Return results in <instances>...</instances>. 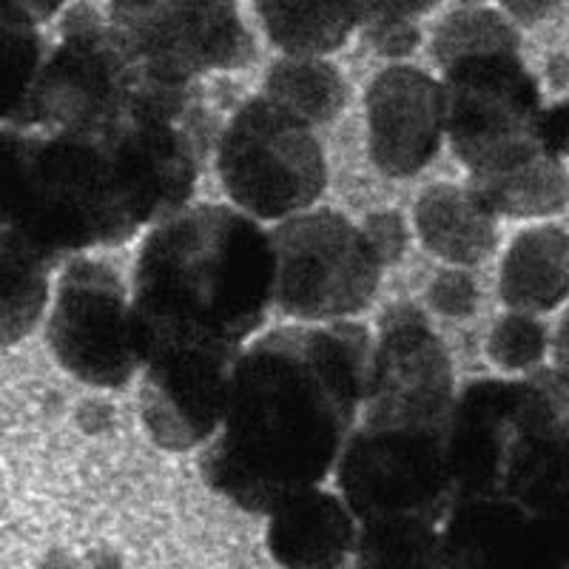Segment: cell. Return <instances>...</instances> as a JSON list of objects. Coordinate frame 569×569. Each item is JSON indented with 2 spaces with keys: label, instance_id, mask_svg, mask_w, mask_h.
Here are the masks:
<instances>
[{
  "label": "cell",
  "instance_id": "obj_1",
  "mask_svg": "<svg viewBox=\"0 0 569 569\" xmlns=\"http://www.w3.org/2000/svg\"><path fill=\"white\" fill-rule=\"evenodd\" d=\"M370 348L373 333L353 319L251 339L200 456L206 485L253 516L322 487L362 410Z\"/></svg>",
  "mask_w": 569,
  "mask_h": 569
},
{
  "label": "cell",
  "instance_id": "obj_2",
  "mask_svg": "<svg viewBox=\"0 0 569 569\" xmlns=\"http://www.w3.org/2000/svg\"><path fill=\"white\" fill-rule=\"evenodd\" d=\"M129 297L140 365L171 350L237 359L273 305L271 237L240 208L186 206L151 226Z\"/></svg>",
  "mask_w": 569,
  "mask_h": 569
},
{
  "label": "cell",
  "instance_id": "obj_3",
  "mask_svg": "<svg viewBox=\"0 0 569 569\" xmlns=\"http://www.w3.org/2000/svg\"><path fill=\"white\" fill-rule=\"evenodd\" d=\"M447 470L453 505L507 498L541 516L569 512L567 370L538 365L525 379L456 390Z\"/></svg>",
  "mask_w": 569,
  "mask_h": 569
},
{
  "label": "cell",
  "instance_id": "obj_4",
  "mask_svg": "<svg viewBox=\"0 0 569 569\" xmlns=\"http://www.w3.org/2000/svg\"><path fill=\"white\" fill-rule=\"evenodd\" d=\"M0 226L58 259L146 228L98 140L18 126H0Z\"/></svg>",
  "mask_w": 569,
  "mask_h": 569
},
{
  "label": "cell",
  "instance_id": "obj_5",
  "mask_svg": "<svg viewBox=\"0 0 569 569\" xmlns=\"http://www.w3.org/2000/svg\"><path fill=\"white\" fill-rule=\"evenodd\" d=\"M151 78L154 71L134 58L109 20L80 0L60 18L58 46L46 49L27 100L7 126L94 137L134 114Z\"/></svg>",
  "mask_w": 569,
  "mask_h": 569
},
{
  "label": "cell",
  "instance_id": "obj_6",
  "mask_svg": "<svg viewBox=\"0 0 569 569\" xmlns=\"http://www.w3.org/2000/svg\"><path fill=\"white\" fill-rule=\"evenodd\" d=\"M213 151L231 206L257 222L308 211L328 188V157L313 126L266 94L233 109Z\"/></svg>",
  "mask_w": 569,
  "mask_h": 569
},
{
  "label": "cell",
  "instance_id": "obj_7",
  "mask_svg": "<svg viewBox=\"0 0 569 569\" xmlns=\"http://www.w3.org/2000/svg\"><path fill=\"white\" fill-rule=\"evenodd\" d=\"M445 140L470 180L512 174L547 157L536 140L541 86L521 52H485L447 63Z\"/></svg>",
  "mask_w": 569,
  "mask_h": 569
},
{
  "label": "cell",
  "instance_id": "obj_8",
  "mask_svg": "<svg viewBox=\"0 0 569 569\" xmlns=\"http://www.w3.org/2000/svg\"><path fill=\"white\" fill-rule=\"evenodd\" d=\"M273 248V302L308 325L368 311L382 282V262L362 228L342 211L317 208L284 217L268 231Z\"/></svg>",
  "mask_w": 569,
  "mask_h": 569
},
{
  "label": "cell",
  "instance_id": "obj_9",
  "mask_svg": "<svg viewBox=\"0 0 569 569\" xmlns=\"http://www.w3.org/2000/svg\"><path fill=\"white\" fill-rule=\"evenodd\" d=\"M337 487L353 518L421 516L441 525L450 505L447 433L356 421L339 453Z\"/></svg>",
  "mask_w": 569,
  "mask_h": 569
},
{
  "label": "cell",
  "instance_id": "obj_10",
  "mask_svg": "<svg viewBox=\"0 0 569 569\" xmlns=\"http://www.w3.org/2000/svg\"><path fill=\"white\" fill-rule=\"evenodd\" d=\"M46 339L60 368L89 388H126L140 373L129 284L111 262H66L49 299Z\"/></svg>",
  "mask_w": 569,
  "mask_h": 569
},
{
  "label": "cell",
  "instance_id": "obj_11",
  "mask_svg": "<svg viewBox=\"0 0 569 569\" xmlns=\"http://www.w3.org/2000/svg\"><path fill=\"white\" fill-rule=\"evenodd\" d=\"M109 27L146 69L171 83H200L257 58L237 0H109Z\"/></svg>",
  "mask_w": 569,
  "mask_h": 569
},
{
  "label": "cell",
  "instance_id": "obj_12",
  "mask_svg": "<svg viewBox=\"0 0 569 569\" xmlns=\"http://www.w3.org/2000/svg\"><path fill=\"white\" fill-rule=\"evenodd\" d=\"M453 401V362L439 333L416 305H390L370 348L362 410L356 421L447 433Z\"/></svg>",
  "mask_w": 569,
  "mask_h": 569
},
{
  "label": "cell",
  "instance_id": "obj_13",
  "mask_svg": "<svg viewBox=\"0 0 569 569\" xmlns=\"http://www.w3.org/2000/svg\"><path fill=\"white\" fill-rule=\"evenodd\" d=\"M439 541L445 569H569V512L467 498L441 518Z\"/></svg>",
  "mask_w": 569,
  "mask_h": 569
},
{
  "label": "cell",
  "instance_id": "obj_14",
  "mask_svg": "<svg viewBox=\"0 0 569 569\" xmlns=\"http://www.w3.org/2000/svg\"><path fill=\"white\" fill-rule=\"evenodd\" d=\"M237 359L194 350L146 356L140 365V416L151 441L186 453L208 445L222 421Z\"/></svg>",
  "mask_w": 569,
  "mask_h": 569
},
{
  "label": "cell",
  "instance_id": "obj_15",
  "mask_svg": "<svg viewBox=\"0 0 569 569\" xmlns=\"http://www.w3.org/2000/svg\"><path fill=\"white\" fill-rule=\"evenodd\" d=\"M370 160L385 177L408 180L445 146V89L408 63L388 66L365 94Z\"/></svg>",
  "mask_w": 569,
  "mask_h": 569
},
{
  "label": "cell",
  "instance_id": "obj_16",
  "mask_svg": "<svg viewBox=\"0 0 569 569\" xmlns=\"http://www.w3.org/2000/svg\"><path fill=\"white\" fill-rule=\"evenodd\" d=\"M439 0H257L268 40L291 58H325L339 52L353 32L416 20Z\"/></svg>",
  "mask_w": 569,
  "mask_h": 569
},
{
  "label": "cell",
  "instance_id": "obj_17",
  "mask_svg": "<svg viewBox=\"0 0 569 569\" xmlns=\"http://www.w3.org/2000/svg\"><path fill=\"white\" fill-rule=\"evenodd\" d=\"M359 521L339 492L305 490L268 516V552L284 569H356Z\"/></svg>",
  "mask_w": 569,
  "mask_h": 569
},
{
  "label": "cell",
  "instance_id": "obj_18",
  "mask_svg": "<svg viewBox=\"0 0 569 569\" xmlns=\"http://www.w3.org/2000/svg\"><path fill=\"white\" fill-rule=\"evenodd\" d=\"M567 228L558 222L527 228L507 248L498 291L510 311H556L567 299Z\"/></svg>",
  "mask_w": 569,
  "mask_h": 569
},
{
  "label": "cell",
  "instance_id": "obj_19",
  "mask_svg": "<svg viewBox=\"0 0 569 569\" xmlns=\"http://www.w3.org/2000/svg\"><path fill=\"white\" fill-rule=\"evenodd\" d=\"M416 231L450 266H476L498 242L496 213L467 186H433L416 202Z\"/></svg>",
  "mask_w": 569,
  "mask_h": 569
},
{
  "label": "cell",
  "instance_id": "obj_20",
  "mask_svg": "<svg viewBox=\"0 0 569 569\" xmlns=\"http://www.w3.org/2000/svg\"><path fill=\"white\" fill-rule=\"evenodd\" d=\"M58 257L0 226V345L27 339L49 311Z\"/></svg>",
  "mask_w": 569,
  "mask_h": 569
},
{
  "label": "cell",
  "instance_id": "obj_21",
  "mask_svg": "<svg viewBox=\"0 0 569 569\" xmlns=\"http://www.w3.org/2000/svg\"><path fill=\"white\" fill-rule=\"evenodd\" d=\"M262 94L317 129L330 126L342 114L348 103V83L330 60L288 54L268 69Z\"/></svg>",
  "mask_w": 569,
  "mask_h": 569
},
{
  "label": "cell",
  "instance_id": "obj_22",
  "mask_svg": "<svg viewBox=\"0 0 569 569\" xmlns=\"http://www.w3.org/2000/svg\"><path fill=\"white\" fill-rule=\"evenodd\" d=\"M467 188L496 217H516V220L556 217L567 206V169L561 160L541 157L512 174L467 180Z\"/></svg>",
  "mask_w": 569,
  "mask_h": 569
},
{
  "label": "cell",
  "instance_id": "obj_23",
  "mask_svg": "<svg viewBox=\"0 0 569 569\" xmlns=\"http://www.w3.org/2000/svg\"><path fill=\"white\" fill-rule=\"evenodd\" d=\"M356 569H445L439 525L421 516L362 521L356 538Z\"/></svg>",
  "mask_w": 569,
  "mask_h": 569
},
{
  "label": "cell",
  "instance_id": "obj_24",
  "mask_svg": "<svg viewBox=\"0 0 569 569\" xmlns=\"http://www.w3.org/2000/svg\"><path fill=\"white\" fill-rule=\"evenodd\" d=\"M43 58L38 23L14 0H0V126L14 120Z\"/></svg>",
  "mask_w": 569,
  "mask_h": 569
},
{
  "label": "cell",
  "instance_id": "obj_25",
  "mask_svg": "<svg viewBox=\"0 0 569 569\" xmlns=\"http://www.w3.org/2000/svg\"><path fill=\"white\" fill-rule=\"evenodd\" d=\"M433 60L445 69L467 54L485 52H521V34L516 23L496 9L465 7L447 14L433 32Z\"/></svg>",
  "mask_w": 569,
  "mask_h": 569
},
{
  "label": "cell",
  "instance_id": "obj_26",
  "mask_svg": "<svg viewBox=\"0 0 569 569\" xmlns=\"http://www.w3.org/2000/svg\"><path fill=\"white\" fill-rule=\"evenodd\" d=\"M487 353L507 373H530L547 353V328L532 313L510 311L490 330Z\"/></svg>",
  "mask_w": 569,
  "mask_h": 569
},
{
  "label": "cell",
  "instance_id": "obj_27",
  "mask_svg": "<svg viewBox=\"0 0 569 569\" xmlns=\"http://www.w3.org/2000/svg\"><path fill=\"white\" fill-rule=\"evenodd\" d=\"M362 233L368 237L370 248H373V253L379 257V262L385 266H393V262H399L401 257H405V251H408V226H405V220H401V213L396 211H379V213H370L368 220L362 222Z\"/></svg>",
  "mask_w": 569,
  "mask_h": 569
},
{
  "label": "cell",
  "instance_id": "obj_28",
  "mask_svg": "<svg viewBox=\"0 0 569 569\" xmlns=\"http://www.w3.org/2000/svg\"><path fill=\"white\" fill-rule=\"evenodd\" d=\"M430 305L445 317H470L479 302V291L472 277L465 271H445L430 284Z\"/></svg>",
  "mask_w": 569,
  "mask_h": 569
},
{
  "label": "cell",
  "instance_id": "obj_29",
  "mask_svg": "<svg viewBox=\"0 0 569 569\" xmlns=\"http://www.w3.org/2000/svg\"><path fill=\"white\" fill-rule=\"evenodd\" d=\"M362 40L382 58L401 60L419 49L421 32L416 27V20H388V23L362 29Z\"/></svg>",
  "mask_w": 569,
  "mask_h": 569
},
{
  "label": "cell",
  "instance_id": "obj_30",
  "mask_svg": "<svg viewBox=\"0 0 569 569\" xmlns=\"http://www.w3.org/2000/svg\"><path fill=\"white\" fill-rule=\"evenodd\" d=\"M536 140L541 151L552 160H567L569 146V106L567 100L552 106H543L536 120Z\"/></svg>",
  "mask_w": 569,
  "mask_h": 569
},
{
  "label": "cell",
  "instance_id": "obj_31",
  "mask_svg": "<svg viewBox=\"0 0 569 569\" xmlns=\"http://www.w3.org/2000/svg\"><path fill=\"white\" fill-rule=\"evenodd\" d=\"M561 0H501L505 18L518 27H536L543 18H550Z\"/></svg>",
  "mask_w": 569,
  "mask_h": 569
},
{
  "label": "cell",
  "instance_id": "obj_32",
  "mask_svg": "<svg viewBox=\"0 0 569 569\" xmlns=\"http://www.w3.org/2000/svg\"><path fill=\"white\" fill-rule=\"evenodd\" d=\"M14 3H18V7L40 27V23L52 20L58 12H63V7L69 0H14Z\"/></svg>",
  "mask_w": 569,
  "mask_h": 569
},
{
  "label": "cell",
  "instance_id": "obj_33",
  "mask_svg": "<svg viewBox=\"0 0 569 569\" xmlns=\"http://www.w3.org/2000/svg\"><path fill=\"white\" fill-rule=\"evenodd\" d=\"M550 78L552 83L563 89V83H567V60H563V54H556V58L550 60Z\"/></svg>",
  "mask_w": 569,
  "mask_h": 569
},
{
  "label": "cell",
  "instance_id": "obj_34",
  "mask_svg": "<svg viewBox=\"0 0 569 569\" xmlns=\"http://www.w3.org/2000/svg\"><path fill=\"white\" fill-rule=\"evenodd\" d=\"M89 569H123L117 556H89Z\"/></svg>",
  "mask_w": 569,
  "mask_h": 569
},
{
  "label": "cell",
  "instance_id": "obj_35",
  "mask_svg": "<svg viewBox=\"0 0 569 569\" xmlns=\"http://www.w3.org/2000/svg\"><path fill=\"white\" fill-rule=\"evenodd\" d=\"M456 3H459V7L465 9V7H481L485 0H456Z\"/></svg>",
  "mask_w": 569,
  "mask_h": 569
}]
</instances>
